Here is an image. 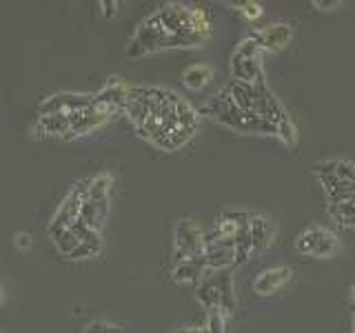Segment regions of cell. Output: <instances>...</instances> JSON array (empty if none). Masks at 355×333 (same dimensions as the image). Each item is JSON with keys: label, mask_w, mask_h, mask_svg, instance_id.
<instances>
[{"label": "cell", "mask_w": 355, "mask_h": 333, "mask_svg": "<svg viewBox=\"0 0 355 333\" xmlns=\"http://www.w3.org/2000/svg\"><path fill=\"white\" fill-rule=\"evenodd\" d=\"M200 114L209 116L211 120L220 122L229 129H236L242 133H264V136H277V127L271 125L269 120H264L249 111H242L233 105V100L229 98L227 89H222L220 94H216L209 103L200 109Z\"/></svg>", "instance_id": "1"}, {"label": "cell", "mask_w": 355, "mask_h": 333, "mask_svg": "<svg viewBox=\"0 0 355 333\" xmlns=\"http://www.w3.org/2000/svg\"><path fill=\"white\" fill-rule=\"evenodd\" d=\"M205 253V233L196 225V220L182 218L175 225V242H173V255L175 264L184 262L189 258Z\"/></svg>", "instance_id": "2"}, {"label": "cell", "mask_w": 355, "mask_h": 333, "mask_svg": "<svg viewBox=\"0 0 355 333\" xmlns=\"http://www.w3.org/2000/svg\"><path fill=\"white\" fill-rule=\"evenodd\" d=\"M87 194H89V178H87V180L76 182L71 191L67 194V198H64L62 203L58 205V211H55L53 218H51L49 231L69 229V227L73 225V222H78V218H80V209H83V203H85Z\"/></svg>", "instance_id": "3"}, {"label": "cell", "mask_w": 355, "mask_h": 333, "mask_svg": "<svg viewBox=\"0 0 355 333\" xmlns=\"http://www.w3.org/2000/svg\"><path fill=\"white\" fill-rule=\"evenodd\" d=\"M94 105L92 94H53L40 105V116H51V114H62V116H73L78 111Z\"/></svg>", "instance_id": "4"}, {"label": "cell", "mask_w": 355, "mask_h": 333, "mask_svg": "<svg viewBox=\"0 0 355 333\" xmlns=\"http://www.w3.org/2000/svg\"><path fill=\"white\" fill-rule=\"evenodd\" d=\"M291 36H293V31L286 22H273V25L251 31V38L260 44V49H266V51L284 49L286 44L291 42Z\"/></svg>", "instance_id": "5"}, {"label": "cell", "mask_w": 355, "mask_h": 333, "mask_svg": "<svg viewBox=\"0 0 355 333\" xmlns=\"http://www.w3.org/2000/svg\"><path fill=\"white\" fill-rule=\"evenodd\" d=\"M71 231L78 236V240H80V244L76 247V251L69 255L71 260H89V258H94V255L100 253V249H103L100 231H94V229L85 227L80 220L73 222V225H71Z\"/></svg>", "instance_id": "6"}, {"label": "cell", "mask_w": 355, "mask_h": 333, "mask_svg": "<svg viewBox=\"0 0 355 333\" xmlns=\"http://www.w3.org/2000/svg\"><path fill=\"white\" fill-rule=\"evenodd\" d=\"M129 89L131 87H127L125 83L120 80V78H109L107 85L100 89L94 98H96V103L107 105L111 109H116L118 114H122V109H125L127 98H129Z\"/></svg>", "instance_id": "7"}, {"label": "cell", "mask_w": 355, "mask_h": 333, "mask_svg": "<svg viewBox=\"0 0 355 333\" xmlns=\"http://www.w3.org/2000/svg\"><path fill=\"white\" fill-rule=\"evenodd\" d=\"M288 278H291V269H288V266H273V269H266L253 280V293L271 296L288 282Z\"/></svg>", "instance_id": "8"}, {"label": "cell", "mask_w": 355, "mask_h": 333, "mask_svg": "<svg viewBox=\"0 0 355 333\" xmlns=\"http://www.w3.org/2000/svg\"><path fill=\"white\" fill-rule=\"evenodd\" d=\"M207 262H205V253L196 255V258H189L184 262H178L173 266V280L180 284H200V280L207 275Z\"/></svg>", "instance_id": "9"}, {"label": "cell", "mask_w": 355, "mask_h": 333, "mask_svg": "<svg viewBox=\"0 0 355 333\" xmlns=\"http://www.w3.org/2000/svg\"><path fill=\"white\" fill-rule=\"evenodd\" d=\"M109 216V200H94V198H85L83 209H80V220L85 227L100 231L107 222Z\"/></svg>", "instance_id": "10"}, {"label": "cell", "mask_w": 355, "mask_h": 333, "mask_svg": "<svg viewBox=\"0 0 355 333\" xmlns=\"http://www.w3.org/2000/svg\"><path fill=\"white\" fill-rule=\"evenodd\" d=\"M69 129H71V120L69 116L62 114H51V116H40L38 125H36V133L42 138H69Z\"/></svg>", "instance_id": "11"}, {"label": "cell", "mask_w": 355, "mask_h": 333, "mask_svg": "<svg viewBox=\"0 0 355 333\" xmlns=\"http://www.w3.org/2000/svg\"><path fill=\"white\" fill-rule=\"evenodd\" d=\"M231 76H233V80H242V83L255 85L258 80H262V62H260V58H240V56L233 53Z\"/></svg>", "instance_id": "12"}, {"label": "cell", "mask_w": 355, "mask_h": 333, "mask_svg": "<svg viewBox=\"0 0 355 333\" xmlns=\"http://www.w3.org/2000/svg\"><path fill=\"white\" fill-rule=\"evenodd\" d=\"M249 233H251V247L253 253H262L269 249L273 240V225L264 216H251L249 218Z\"/></svg>", "instance_id": "13"}, {"label": "cell", "mask_w": 355, "mask_h": 333, "mask_svg": "<svg viewBox=\"0 0 355 333\" xmlns=\"http://www.w3.org/2000/svg\"><path fill=\"white\" fill-rule=\"evenodd\" d=\"M227 94L233 100V105L242 111H249V114H255V85L251 83H242V80H231L227 87Z\"/></svg>", "instance_id": "14"}, {"label": "cell", "mask_w": 355, "mask_h": 333, "mask_svg": "<svg viewBox=\"0 0 355 333\" xmlns=\"http://www.w3.org/2000/svg\"><path fill=\"white\" fill-rule=\"evenodd\" d=\"M196 296L200 300V305H202L207 311H216L220 309L222 305V298H220V287H218V280H216V275H211V278H202L196 289Z\"/></svg>", "instance_id": "15"}, {"label": "cell", "mask_w": 355, "mask_h": 333, "mask_svg": "<svg viewBox=\"0 0 355 333\" xmlns=\"http://www.w3.org/2000/svg\"><path fill=\"white\" fill-rule=\"evenodd\" d=\"M211 78H214V69L205 62H198V65L187 67L182 74V83L187 89H191V92H200V89H205L211 83Z\"/></svg>", "instance_id": "16"}, {"label": "cell", "mask_w": 355, "mask_h": 333, "mask_svg": "<svg viewBox=\"0 0 355 333\" xmlns=\"http://www.w3.org/2000/svg\"><path fill=\"white\" fill-rule=\"evenodd\" d=\"M216 280H218V287H220V298H222V305H220V311L222 314H231L233 307H236V296H233V278L229 271H218L216 273Z\"/></svg>", "instance_id": "17"}, {"label": "cell", "mask_w": 355, "mask_h": 333, "mask_svg": "<svg viewBox=\"0 0 355 333\" xmlns=\"http://www.w3.org/2000/svg\"><path fill=\"white\" fill-rule=\"evenodd\" d=\"M49 236H51V240H53V244H55V249H58L62 255H69L76 251V247L80 244V240H78V236L71 231V227L69 229H58V231H49Z\"/></svg>", "instance_id": "18"}, {"label": "cell", "mask_w": 355, "mask_h": 333, "mask_svg": "<svg viewBox=\"0 0 355 333\" xmlns=\"http://www.w3.org/2000/svg\"><path fill=\"white\" fill-rule=\"evenodd\" d=\"M340 251V240L336 233H331L329 229H322L320 233V240L315 244V251H313V258H331Z\"/></svg>", "instance_id": "19"}, {"label": "cell", "mask_w": 355, "mask_h": 333, "mask_svg": "<svg viewBox=\"0 0 355 333\" xmlns=\"http://www.w3.org/2000/svg\"><path fill=\"white\" fill-rule=\"evenodd\" d=\"M111 185H114V178H111L109 173H100L96 178H89V194H87V198L109 200Z\"/></svg>", "instance_id": "20"}, {"label": "cell", "mask_w": 355, "mask_h": 333, "mask_svg": "<svg viewBox=\"0 0 355 333\" xmlns=\"http://www.w3.org/2000/svg\"><path fill=\"white\" fill-rule=\"evenodd\" d=\"M320 233H322V227H311L306 231H302L297 236L295 240V249L297 253H302V255H313L315 251V244L320 240Z\"/></svg>", "instance_id": "21"}, {"label": "cell", "mask_w": 355, "mask_h": 333, "mask_svg": "<svg viewBox=\"0 0 355 333\" xmlns=\"http://www.w3.org/2000/svg\"><path fill=\"white\" fill-rule=\"evenodd\" d=\"M329 214H331V218H336L342 227H355V203L331 205Z\"/></svg>", "instance_id": "22"}, {"label": "cell", "mask_w": 355, "mask_h": 333, "mask_svg": "<svg viewBox=\"0 0 355 333\" xmlns=\"http://www.w3.org/2000/svg\"><path fill=\"white\" fill-rule=\"evenodd\" d=\"M205 329H207V333H227V314H222L220 309L209 311Z\"/></svg>", "instance_id": "23"}, {"label": "cell", "mask_w": 355, "mask_h": 333, "mask_svg": "<svg viewBox=\"0 0 355 333\" xmlns=\"http://www.w3.org/2000/svg\"><path fill=\"white\" fill-rule=\"evenodd\" d=\"M333 176L342 182H351L355 185V164L347 162V160H336V169H333Z\"/></svg>", "instance_id": "24"}, {"label": "cell", "mask_w": 355, "mask_h": 333, "mask_svg": "<svg viewBox=\"0 0 355 333\" xmlns=\"http://www.w3.org/2000/svg\"><path fill=\"white\" fill-rule=\"evenodd\" d=\"M260 51H262V49H260V44L249 36V38H244V40L238 44V49L233 51V53L240 56V58H260Z\"/></svg>", "instance_id": "25"}, {"label": "cell", "mask_w": 355, "mask_h": 333, "mask_svg": "<svg viewBox=\"0 0 355 333\" xmlns=\"http://www.w3.org/2000/svg\"><path fill=\"white\" fill-rule=\"evenodd\" d=\"M83 333H122V327L109 325V322H103V320H94L83 329Z\"/></svg>", "instance_id": "26"}, {"label": "cell", "mask_w": 355, "mask_h": 333, "mask_svg": "<svg viewBox=\"0 0 355 333\" xmlns=\"http://www.w3.org/2000/svg\"><path fill=\"white\" fill-rule=\"evenodd\" d=\"M233 5L240 7L242 16L247 20H251V22L262 16V5H258V3H233Z\"/></svg>", "instance_id": "27"}, {"label": "cell", "mask_w": 355, "mask_h": 333, "mask_svg": "<svg viewBox=\"0 0 355 333\" xmlns=\"http://www.w3.org/2000/svg\"><path fill=\"white\" fill-rule=\"evenodd\" d=\"M14 244H16V249H31L33 247V238H31V233L27 231H18L16 236H14Z\"/></svg>", "instance_id": "28"}, {"label": "cell", "mask_w": 355, "mask_h": 333, "mask_svg": "<svg viewBox=\"0 0 355 333\" xmlns=\"http://www.w3.org/2000/svg\"><path fill=\"white\" fill-rule=\"evenodd\" d=\"M98 7H103V16L105 18H114L118 14V3H116V0H103V3H98Z\"/></svg>", "instance_id": "29"}, {"label": "cell", "mask_w": 355, "mask_h": 333, "mask_svg": "<svg viewBox=\"0 0 355 333\" xmlns=\"http://www.w3.org/2000/svg\"><path fill=\"white\" fill-rule=\"evenodd\" d=\"M340 5H342L340 0H313V7H318V9H322V11L336 9V7H340Z\"/></svg>", "instance_id": "30"}, {"label": "cell", "mask_w": 355, "mask_h": 333, "mask_svg": "<svg viewBox=\"0 0 355 333\" xmlns=\"http://www.w3.org/2000/svg\"><path fill=\"white\" fill-rule=\"evenodd\" d=\"M180 333H207L205 327H189V329H178Z\"/></svg>", "instance_id": "31"}, {"label": "cell", "mask_w": 355, "mask_h": 333, "mask_svg": "<svg viewBox=\"0 0 355 333\" xmlns=\"http://www.w3.org/2000/svg\"><path fill=\"white\" fill-rule=\"evenodd\" d=\"M5 305V293H3V289H0V307Z\"/></svg>", "instance_id": "32"}, {"label": "cell", "mask_w": 355, "mask_h": 333, "mask_svg": "<svg viewBox=\"0 0 355 333\" xmlns=\"http://www.w3.org/2000/svg\"><path fill=\"white\" fill-rule=\"evenodd\" d=\"M351 300H353V302H355V284L351 287Z\"/></svg>", "instance_id": "33"}, {"label": "cell", "mask_w": 355, "mask_h": 333, "mask_svg": "<svg viewBox=\"0 0 355 333\" xmlns=\"http://www.w3.org/2000/svg\"><path fill=\"white\" fill-rule=\"evenodd\" d=\"M175 333H180V331H175Z\"/></svg>", "instance_id": "34"}, {"label": "cell", "mask_w": 355, "mask_h": 333, "mask_svg": "<svg viewBox=\"0 0 355 333\" xmlns=\"http://www.w3.org/2000/svg\"><path fill=\"white\" fill-rule=\"evenodd\" d=\"M353 333H355V331H353Z\"/></svg>", "instance_id": "35"}]
</instances>
